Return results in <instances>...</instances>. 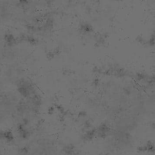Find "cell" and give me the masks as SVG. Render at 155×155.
Returning a JSON list of instances; mask_svg holds the SVG:
<instances>
[{"label":"cell","mask_w":155,"mask_h":155,"mask_svg":"<svg viewBox=\"0 0 155 155\" xmlns=\"http://www.w3.org/2000/svg\"><path fill=\"white\" fill-rule=\"evenodd\" d=\"M17 90L19 94L24 98H29L34 94L31 84L25 80L19 82L17 85Z\"/></svg>","instance_id":"cell-1"},{"label":"cell","mask_w":155,"mask_h":155,"mask_svg":"<svg viewBox=\"0 0 155 155\" xmlns=\"http://www.w3.org/2000/svg\"><path fill=\"white\" fill-rule=\"evenodd\" d=\"M137 151L140 153L143 154L153 155L155 153V147L153 143L148 142L138 147Z\"/></svg>","instance_id":"cell-2"},{"label":"cell","mask_w":155,"mask_h":155,"mask_svg":"<svg viewBox=\"0 0 155 155\" xmlns=\"http://www.w3.org/2000/svg\"><path fill=\"white\" fill-rule=\"evenodd\" d=\"M4 39L6 43L9 46H13L16 44L18 41V40L14 36L10 33L6 34L5 35Z\"/></svg>","instance_id":"cell-3"},{"label":"cell","mask_w":155,"mask_h":155,"mask_svg":"<svg viewBox=\"0 0 155 155\" xmlns=\"http://www.w3.org/2000/svg\"><path fill=\"white\" fill-rule=\"evenodd\" d=\"M20 40L27 42L28 44L31 45H36L38 44V41L37 39L32 36H29V35L21 36Z\"/></svg>","instance_id":"cell-4"},{"label":"cell","mask_w":155,"mask_h":155,"mask_svg":"<svg viewBox=\"0 0 155 155\" xmlns=\"http://www.w3.org/2000/svg\"><path fill=\"white\" fill-rule=\"evenodd\" d=\"M15 140V136L12 131L10 130H5V140L7 143H11Z\"/></svg>","instance_id":"cell-5"},{"label":"cell","mask_w":155,"mask_h":155,"mask_svg":"<svg viewBox=\"0 0 155 155\" xmlns=\"http://www.w3.org/2000/svg\"><path fill=\"white\" fill-rule=\"evenodd\" d=\"M5 130L0 128V141H4Z\"/></svg>","instance_id":"cell-6"},{"label":"cell","mask_w":155,"mask_h":155,"mask_svg":"<svg viewBox=\"0 0 155 155\" xmlns=\"http://www.w3.org/2000/svg\"><path fill=\"white\" fill-rule=\"evenodd\" d=\"M55 109L54 107L50 106L48 107V113L49 114L51 115L54 114V112Z\"/></svg>","instance_id":"cell-7"}]
</instances>
